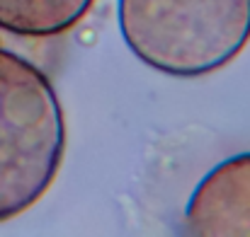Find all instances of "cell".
<instances>
[{
  "label": "cell",
  "instance_id": "6da1fadb",
  "mask_svg": "<svg viewBox=\"0 0 250 237\" xmlns=\"http://www.w3.org/2000/svg\"><path fill=\"white\" fill-rule=\"evenodd\" d=\"M66 119L46 73L0 44V223L32 208L54 184Z\"/></svg>",
  "mask_w": 250,
  "mask_h": 237
},
{
  "label": "cell",
  "instance_id": "7a4b0ae2",
  "mask_svg": "<svg viewBox=\"0 0 250 237\" xmlns=\"http://www.w3.org/2000/svg\"><path fill=\"white\" fill-rule=\"evenodd\" d=\"M117 22L141 63L172 78H199L246 49L250 0H117Z\"/></svg>",
  "mask_w": 250,
  "mask_h": 237
},
{
  "label": "cell",
  "instance_id": "3957f363",
  "mask_svg": "<svg viewBox=\"0 0 250 237\" xmlns=\"http://www.w3.org/2000/svg\"><path fill=\"white\" fill-rule=\"evenodd\" d=\"M182 233L199 237H250V153L219 162L192 191Z\"/></svg>",
  "mask_w": 250,
  "mask_h": 237
},
{
  "label": "cell",
  "instance_id": "277c9868",
  "mask_svg": "<svg viewBox=\"0 0 250 237\" xmlns=\"http://www.w3.org/2000/svg\"><path fill=\"white\" fill-rule=\"evenodd\" d=\"M95 0H0V34L20 41L54 39L73 29Z\"/></svg>",
  "mask_w": 250,
  "mask_h": 237
}]
</instances>
